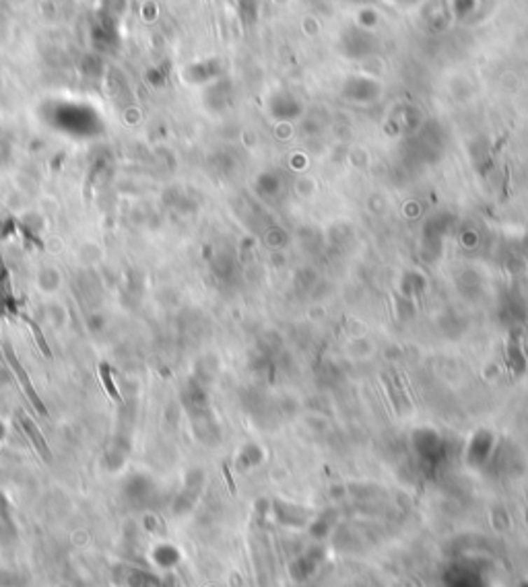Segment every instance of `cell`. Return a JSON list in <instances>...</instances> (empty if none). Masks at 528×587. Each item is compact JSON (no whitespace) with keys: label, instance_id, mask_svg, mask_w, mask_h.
I'll list each match as a JSON object with an SVG mask.
<instances>
[{"label":"cell","instance_id":"1","mask_svg":"<svg viewBox=\"0 0 528 587\" xmlns=\"http://www.w3.org/2000/svg\"><path fill=\"white\" fill-rule=\"evenodd\" d=\"M6 355H8V363H11L13 371L17 373V377H19V381H21V386H23V390H25L27 398L32 400V404H34V406H36V410H38L39 414H48V410H46L43 402L39 400V396L36 394L34 386L29 383V377H27V373L23 371V367H21V365H19V361L15 359V355H13V351H11V348H6Z\"/></svg>","mask_w":528,"mask_h":587},{"label":"cell","instance_id":"2","mask_svg":"<svg viewBox=\"0 0 528 587\" xmlns=\"http://www.w3.org/2000/svg\"><path fill=\"white\" fill-rule=\"evenodd\" d=\"M19 418H21V425H23L27 437L34 441V445H36V449L39 451V455L43 458V462H50V460H52V453H50V449H48V445H46V439H43L41 433H39L38 425H36L32 418H27V414H23V412H21Z\"/></svg>","mask_w":528,"mask_h":587},{"label":"cell","instance_id":"3","mask_svg":"<svg viewBox=\"0 0 528 587\" xmlns=\"http://www.w3.org/2000/svg\"><path fill=\"white\" fill-rule=\"evenodd\" d=\"M23 320L27 322V326H29V330H32V334H34V338H36V342H38V348L41 351V355L43 357H52V351H50V346L46 344V338H43V334H41V330H39V326L34 322V320H29L27 316H23Z\"/></svg>","mask_w":528,"mask_h":587},{"label":"cell","instance_id":"4","mask_svg":"<svg viewBox=\"0 0 528 587\" xmlns=\"http://www.w3.org/2000/svg\"><path fill=\"white\" fill-rule=\"evenodd\" d=\"M99 373H102V381H104V388H106V392H108V396L112 398L113 402H122V396L118 394V390H116V383H113L112 379V373H110V369L106 367V365H102V369H99Z\"/></svg>","mask_w":528,"mask_h":587}]
</instances>
